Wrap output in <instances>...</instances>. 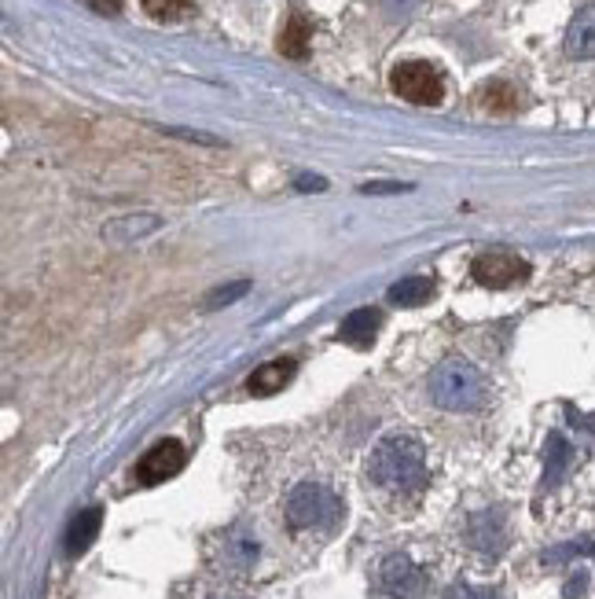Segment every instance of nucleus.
<instances>
[{"label":"nucleus","instance_id":"obj_20","mask_svg":"<svg viewBox=\"0 0 595 599\" xmlns=\"http://www.w3.org/2000/svg\"><path fill=\"white\" fill-rule=\"evenodd\" d=\"M408 188H412V184H364V188H360V192L364 195H382V192H408Z\"/></svg>","mask_w":595,"mask_h":599},{"label":"nucleus","instance_id":"obj_12","mask_svg":"<svg viewBox=\"0 0 595 599\" xmlns=\"http://www.w3.org/2000/svg\"><path fill=\"white\" fill-rule=\"evenodd\" d=\"M309 37H313V23H309L302 12H291V19L283 23L280 37H276V48H280L287 59H305V52H309Z\"/></svg>","mask_w":595,"mask_h":599},{"label":"nucleus","instance_id":"obj_14","mask_svg":"<svg viewBox=\"0 0 595 599\" xmlns=\"http://www.w3.org/2000/svg\"><path fill=\"white\" fill-rule=\"evenodd\" d=\"M100 522H103V508H85L74 515L67 530V555H81L96 541V533H100Z\"/></svg>","mask_w":595,"mask_h":599},{"label":"nucleus","instance_id":"obj_21","mask_svg":"<svg viewBox=\"0 0 595 599\" xmlns=\"http://www.w3.org/2000/svg\"><path fill=\"white\" fill-rule=\"evenodd\" d=\"M89 8L100 15H118L122 12V0H89Z\"/></svg>","mask_w":595,"mask_h":599},{"label":"nucleus","instance_id":"obj_9","mask_svg":"<svg viewBox=\"0 0 595 599\" xmlns=\"http://www.w3.org/2000/svg\"><path fill=\"white\" fill-rule=\"evenodd\" d=\"M467 541H471V548H478V552L496 555L507 544L504 519H500L496 511H482V515H474L471 526H467Z\"/></svg>","mask_w":595,"mask_h":599},{"label":"nucleus","instance_id":"obj_7","mask_svg":"<svg viewBox=\"0 0 595 599\" xmlns=\"http://www.w3.org/2000/svg\"><path fill=\"white\" fill-rule=\"evenodd\" d=\"M184 464H188L184 445H180L177 438H166V441H158L155 449L136 464V482H140V486H158V482L180 475Z\"/></svg>","mask_w":595,"mask_h":599},{"label":"nucleus","instance_id":"obj_17","mask_svg":"<svg viewBox=\"0 0 595 599\" xmlns=\"http://www.w3.org/2000/svg\"><path fill=\"white\" fill-rule=\"evenodd\" d=\"M195 8V0H144V12L151 19H162V23H177Z\"/></svg>","mask_w":595,"mask_h":599},{"label":"nucleus","instance_id":"obj_15","mask_svg":"<svg viewBox=\"0 0 595 599\" xmlns=\"http://www.w3.org/2000/svg\"><path fill=\"white\" fill-rule=\"evenodd\" d=\"M430 294H434L430 276H408V280L390 287V302L393 306H423V302H430Z\"/></svg>","mask_w":595,"mask_h":599},{"label":"nucleus","instance_id":"obj_3","mask_svg":"<svg viewBox=\"0 0 595 599\" xmlns=\"http://www.w3.org/2000/svg\"><path fill=\"white\" fill-rule=\"evenodd\" d=\"M430 394H434V401H438L441 408H449V412H474V408H482L485 401V379L471 361L449 357V361H441L438 368H434V375H430Z\"/></svg>","mask_w":595,"mask_h":599},{"label":"nucleus","instance_id":"obj_22","mask_svg":"<svg viewBox=\"0 0 595 599\" xmlns=\"http://www.w3.org/2000/svg\"><path fill=\"white\" fill-rule=\"evenodd\" d=\"M298 188H302V192H324L327 181L324 177H298Z\"/></svg>","mask_w":595,"mask_h":599},{"label":"nucleus","instance_id":"obj_10","mask_svg":"<svg viewBox=\"0 0 595 599\" xmlns=\"http://www.w3.org/2000/svg\"><path fill=\"white\" fill-rule=\"evenodd\" d=\"M379 324H382L379 309H357V313H349V317L342 320L338 339L349 342V346H357V350H364V346H371V339H375Z\"/></svg>","mask_w":595,"mask_h":599},{"label":"nucleus","instance_id":"obj_11","mask_svg":"<svg viewBox=\"0 0 595 599\" xmlns=\"http://www.w3.org/2000/svg\"><path fill=\"white\" fill-rule=\"evenodd\" d=\"M294 368H298V364H294L291 357H280V361L261 364L258 372L250 375V394L269 397V394H276V390H283V386L291 383Z\"/></svg>","mask_w":595,"mask_h":599},{"label":"nucleus","instance_id":"obj_13","mask_svg":"<svg viewBox=\"0 0 595 599\" xmlns=\"http://www.w3.org/2000/svg\"><path fill=\"white\" fill-rule=\"evenodd\" d=\"M254 559H258V541H254L243 526H232V530L225 533L221 563L232 566V570H247V566H254Z\"/></svg>","mask_w":595,"mask_h":599},{"label":"nucleus","instance_id":"obj_5","mask_svg":"<svg viewBox=\"0 0 595 599\" xmlns=\"http://www.w3.org/2000/svg\"><path fill=\"white\" fill-rule=\"evenodd\" d=\"M379 592L386 599H423L427 592V570L412 555L393 552L379 563Z\"/></svg>","mask_w":595,"mask_h":599},{"label":"nucleus","instance_id":"obj_19","mask_svg":"<svg viewBox=\"0 0 595 599\" xmlns=\"http://www.w3.org/2000/svg\"><path fill=\"white\" fill-rule=\"evenodd\" d=\"M441 599H500L493 588H474V585H452Z\"/></svg>","mask_w":595,"mask_h":599},{"label":"nucleus","instance_id":"obj_6","mask_svg":"<svg viewBox=\"0 0 595 599\" xmlns=\"http://www.w3.org/2000/svg\"><path fill=\"white\" fill-rule=\"evenodd\" d=\"M471 276L482 287H511L529 280V261H522L511 250H485L471 261Z\"/></svg>","mask_w":595,"mask_h":599},{"label":"nucleus","instance_id":"obj_4","mask_svg":"<svg viewBox=\"0 0 595 599\" xmlns=\"http://www.w3.org/2000/svg\"><path fill=\"white\" fill-rule=\"evenodd\" d=\"M393 92L408 103H419V107H434L445 96V85H441L438 67H430L423 59H408V63H397L390 74Z\"/></svg>","mask_w":595,"mask_h":599},{"label":"nucleus","instance_id":"obj_1","mask_svg":"<svg viewBox=\"0 0 595 599\" xmlns=\"http://www.w3.org/2000/svg\"><path fill=\"white\" fill-rule=\"evenodd\" d=\"M368 478L386 497H419L430 482L423 445L412 434H386L368 456Z\"/></svg>","mask_w":595,"mask_h":599},{"label":"nucleus","instance_id":"obj_16","mask_svg":"<svg viewBox=\"0 0 595 599\" xmlns=\"http://www.w3.org/2000/svg\"><path fill=\"white\" fill-rule=\"evenodd\" d=\"M482 107L485 111H496V114H511L518 111V92L507 85V81H493V85H485L482 89Z\"/></svg>","mask_w":595,"mask_h":599},{"label":"nucleus","instance_id":"obj_2","mask_svg":"<svg viewBox=\"0 0 595 599\" xmlns=\"http://www.w3.org/2000/svg\"><path fill=\"white\" fill-rule=\"evenodd\" d=\"M287 522L298 533H335L346 519V504L335 489L320 486V482H298L287 493Z\"/></svg>","mask_w":595,"mask_h":599},{"label":"nucleus","instance_id":"obj_8","mask_svg":"<svg viewBox=\"0 0 595 599\" xmlns=\"http://www.w3.org/2000/svg\"><path fill=\"white\" fill-rule=\"evenodd\" d=\"M566 56L570 59H595V4H584L570 19L566 30Z\"/></svg>","mask_w":595,"mask_h":599},{"label":"nucleus","instance_id":"obj_18","mask_svg":"<svg viewBox=\"0 0 595 599\" xmlns=\"http://www.w3.org/2000/svg\"><path fill=\"white\" fill-rule=\"evenodd\" d=\"M247 287L250 283L247 280H239V283H232V287H217L210 298H206V306L214 309V306H228V302H236V298H243L247 294Z\"/></svg>","mask_w":595,"mask_h":599}]
</instances>
